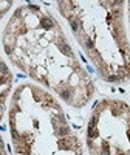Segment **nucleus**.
Returning a JSON list of instances; mask_svg holds the SVG:
<instances>
[{"instance_id": "f257e3e1", "label": "nucleus", "mask_w": 130, "mask_h": 155, "mask_svg": "<svg viewBox=\"0 0 130 155\" xmlns=\"http://www.w3.org/2000/svg\"><path fill=\"white\" fill-rule=\"evenodd\" d=\"M2 44L12 65L56 93L67 106L81 109L93 98L96 87L92 76L45 6H17L5 25Z\"/></svg>"}, {"instance_id": "f03ea898", "label": "nucleus", "mask_w": 130, "mask_h": 155, "mask_svg": "<svg viewBox=\"0 0 130 155\" xmlns=\"http://www.w3.org/2000/svg\"><path fill=\"white\" fill-rule=\"evenodd\" d=\"M57 9L99 78L109 84L130 81V41L122 0H67Z\"/></svg>"}, {"instance_id": "7ed1b4c3", "label": "nucleus", "mask_w": 130, "mask_h": 155, "mask_svg": "<svg viewBox=\"0 0 130 155\" xmlns=\"http://www.w3.org/2000/svg\"><path fill=\"white\" fill-rule=\"evenodd\" d=\"M12 155H84L60 102L48 90L22 82L9 99Z\"/></svg>"}, {"instance_id": "20e7f679", "label": "nucleus", "mask_w": 130, "mask_h": 155, "mask_svg": "<svg viewBox=\"0 0 130 155\" xmlns=\"http://www.w3.org/2000/svg\"><path fill=\"white\" fill-rule=\"evenodd\" d=\"M85 143L88 155H130V106L113 98L96 102Z\"/></svg>"}, {"instance_id": "39448f33", "label": "nucleus", "mask_w": 130, "mask_h": 155, "mask_svg": "<svg viewBox=\"0 0 130 155\" xmlns=\"http://www.w3.org/2000/svg\"><path fill=\"white\" fill-rule=\"evenodd\" d=\"M11 6H12V2H0V22L8 14ZM11 88H12V71L8 67V64L3 61V58L0 56V121H2L6 106H8Z\"/></svg>"}, {"instance_id": "423d86ee", "label": "nucleus", "mask_w": 130, "mask_h": 155, "mask_svg": "<svg viewBox=\"0 0 130 155\" xmlns=\"http://www.w3.org/2000/svg\"><path fill=\"white\" fill-rule=\"evenodd\" d=\"M0 155H8V149H6V144H5L2 135H0Z\"/></svg>"}, {"instance_id": "0eeeda50", "label": "nucleus", "mask_w": 130, "mask_h": 155, "mask_svg": "<svg viewBox=\"0 0 130 155\" xmlns=\"http://www.w3.org/2000/svg\"><path fill=\"white\" fill-rule=\"evenodd\" d=\"M125 5H127V14H128V27H130V2H127Z\"/></svg>"}]
</instances>
